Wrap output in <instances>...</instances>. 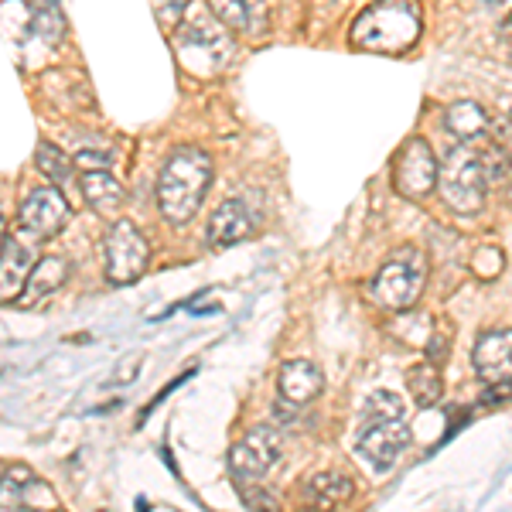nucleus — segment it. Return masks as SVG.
Listing matches in <instances>:
<instances>
[{
	"mask_svg": "<svg viewBox=\"0 0 512 512\" xmlns=\"http://www.w3.org/2000/svg\"><path fill=\"white\" fill-rule=\"evenodd\" d=\"M212 185V158L198 147H181L158 175V209L171 226H185L202 209Z\"/></svg>",
	"mask_w": 512,
	"mask_h": 512,
	"instance_id": "f257e3e1",
	"label": "nucleus"
},
{
	"mask_svg": "<svg viewBox=\"0 0 512 512\" xmlns=\"http://www.w3.org/2000/svg\"><path fill=\"white\" fill-rule=\"evenodd\" d=\"M420 38L417 0H376L352 24V45L366 52H407Z\"/></svg>",
	"mask_w": 512,
	"mask_h": 512,
	"instance_id": "f03ea898",
	"label": "nucleus"
},
{
	"mask_svg": "<svg viewBox=\"0 0 512 512\" xmlns=\"http://www.w3.org/2000/svg\"><path fill=\"white\" fill-rule=\"evenodd\" d=\"M175 52L192 76H216L222 65L233 59V38L216 18L198 11L181 21V28L175 31Z\"/></svg>",
	"mask_w": 512,
	"mask_h": 512,
	"instance_id": "7ed1b4c3",
	"label": "nucleus"
},
{
	"mask_svg": "<svg viewBox=\"0 0 512 512\" xmlns=\"http://www.w3.org/2000/svg\"><path fill=\"white\" fill-rule=\"evenodd\" d=\"M434 188H441V198L454 212H478L485 205L489 185H485L478 154L465 144V140L451 144L448 151H444V161H437Z\"/></svg>",
	"mask_w": 512,
	"mask_h": 512,
	"instance_id": "20e7f679",
	"label": "nucleus"
},
{
	"mask_svg": "<svg viewBox=\"0 0 512 512\" xmlns=\"http://www.w3.org/2000/svg\"><path fill=\"white\" fill-rule=\"evenodd\" d=\"M427 284V263L424 253L417 250H400L396 256L379 267V274L373 280V294L383 308L393 311H407L417 301L420 291Z\"/></svg>",
	"mask_w": 512,
	"mask_h": 512,
	"instance_id": "39448f33",
	"label": "nucleus"
},
{
	"mask_svg": "<svg viewBox=\"0 0 512 512\" xmlns=\"http://www.w3.org/2000/svg\"><path fill=\"white\" fill-rule=\"evenodd\" d=\"M284 458V437H280L277 427L263 424L253 427L246 437H239L229 451V472L239 485H256L267 472H274Z\"/></svg>",
	"mask_w": 512,
	"mask_h": 512,
	"instance_id": "423d86ee",
	"label": "nucleus"
},
{
	"mask_svg": "<svg viewBox=\"0 0 512 512\" xmlns=\"http://www.w3.org/2000/svg\"><path fill=\"white\" fill-rule=\"evenodd\" d=\"M147 260H151V250H147V239L134 222L120 219L117 226H110V233H106V280L110 284H134L144 274Z\"/></svg>",
	"mask_w": 512,
	"mask_h": 512,
	"instance_id": "0eeeda50",
	"label": "nucleus"
},
{
	"mask_svg": "<svg viewBox=\"0 0 512 512\" xmlns=\"http://www.w3.org/2000/svg\"><path fill=\"white\" fill-rule=\"evenodd\" d=\"M407 448H410V427H407V420H403V417L362 420L359 454L376 468V472H390Z\"/></svg>",
	"mask_w": 512,
	"mask_h": 512,
	"instance_id": "6e6552de",
	"label": "nucleus"
},
{
	"mask_svg": "<svg viewBox=\"0 0 512 512\" xmlns=\"http://www.w3.org/2000/svg\"><path fill=\"white\" fill-rule=\"evenodd\" d=\"M434 181H437V158L431 144L414 137L393 164V188L403 198H424L434 192Z\"/></svg>",
	"mask_w": 512,
	"mask_h": 512,
	"instance_id": "1a4fd4ad",
	"label": "nucleus"
},
{
	"mask_svg": "<svg viewBox=\"0 0 512 512\" xmlns=\"http://www.w3.org/2000/svg\"><path fill=\"white\" fill-rule=\"evenodd\" d=\"M69 222V202L59 188H35L21 205V229L35 239H55Z\"/></svg>",
	"mask_w": 512,
	"mask_h": 512,
	"instance_id": "9d476101",
	"label": "nucleus"
},
{
	"mask_svg": "<svg viewBox=\"0 0 512 512\" xmlns=\"http://www.w3.org/2000/svg\"><path fill=\"white\" fill-rule=\"evenodd\" d=\"M277 390H280V403H284V407L301 410L321 396V390H325V376H321V369L315 366V362L291 359V362L280 366Z\"/></svg>",
	"mask_w": 512,
	"mask_h": 512,
	"instance_id": "9b49d317",
	"label": "nucleus"
},
{
	"mask_svg": "<svg viewBox=\"0 0 512 512\" xmlns=\"http://www.w3.org/2000/svg\"><path fill=\"white\" fill-rule=\"evenodd\" d=\"M38 499L45 506H55V495L41 478L24 465H11L0 475V509H28L38 506Z\"/></svg>",
	"mask_w": 512,
	"mask_h": 512,
	"instance_id": "f8f14e48",
	"label": "nucleus"
},
{
	"mask_svg": "<svg viewBox=\"0 0 512 512\" xmlns=\"http://www.w3.org/2000/svg\"><path fill=\"white\" fill-rule=\"evenodd\" d=\"M253 236V212L243 198H226L216 212H212L209 222V243L216 250H226V246H236L243 239Z\"/></svg>",
	"mask_w": 512,
	"mask_h": 512,
	"instance_id": "ddd939ff",
	"label": "nucleus"
},
{
	"mask_svg": "<svg viewBox=\"0 0 512 512\" xmlns=\"http://www.w3.org/2000/svg\"><path fill=\"white\" fill-rule=\"evenodd\" d=\"M31 267H35V246L24 243L21 236L4 239V250H0V304L18 301Z\"/></svg>",
	"mask_w": 512,
	"mask_h": 512,
	"instance_id": "4468645a",
	"label": "nucleus"
},
{
	"mask_svg": "<svg viewBox=\"0 0 512 512\" xmlns=\"http://www.w3.org/2000/svg\"><path fill=\"white\" fill-rule=\"evenodd\" d=\"M65 277H69V263L62 256H41L35 260V267L28 270V280H24L18 304L21 308H35V304L48 301L55 291H62Z\"/></svg>",
	"mask_w": 512,
	"mask_h": 512,
	"instance_id": "2eb2a0df",
	"label": "nucleus"
},
{
	"mask_svg": "<svg viewBox=\"0 0 512 512\" xmlns=\"http://www.w3.org/2000/svg\"><path fill=\"white\" fill-rule=\"evenodd\" d=\"M512 335L509 328H495V332H485L478 338L472 359H475V369L485 383H499V379H509V369H512V349H509Z\"/></svg>",
	"mask_w": 512,
	"mask_h": 512,
	"instance_id": "dca6fc26",
	"label": "nucleus"
},
{
	"mask_svg": "<svg viewBox=\"0 0 512 512\" xmlns=\"http://www.w3.org/2000/svg\"><path fill=\"white\" fill-rule=\"evenodd\" d=\"M209 7L222 28L239 35H260L267 28V0H209Z\"/></svg>",
	"mask_w": 512,
	"mask_h": 512,
	"instance_id": "f3484780",
	"label": "nucleus"
},
{
	"mask_svg": "<svg viewBox=\"0 0 512 512\" xmlns=\"http://www.w3.org/2000/svg\"><path fill=\"white\" fill-rule=\"evenodd\" d=\"M82 195H86V202L93 205L96 212L110 216L123 202V185H120V178L113 175V168L82 171Z\"/></svg>",
	"mask_w": 512,
	"mask_h": 512,
	"instance_id": "a211bd4d",
	"label": "nucleus"
},
{
	"mask_svg": "<svg viewBox=\"0 0 512 512\" xmlns=\"http://www.w3.org/2000/svg\"><path fill=\"white\" fill-rule=\"evenodd\" d=\"M444 120H448V130L458 140H475L485 134V127H489V117H485V110L472 99H458V103H451L448 110H444Z\"/></svg>",
	"mask_w": 512,
	"mask_h": 512,
	"instance_id": "6ab92c4d",
	"label": "nucleus"
},
{
	"mask_svg": "<svg viewBox=\"0 0 512 512\" xmlns=\"http://www.w3.org/2000/svg\"><path fill=\"white\" fill-rule=\"evenodd\" d=\"M35 164H38L41 175L52 181V185L65 188V185L72 181V161L65 158V151H62V147H55L52 140H38Z\"/></svg>",
	"mask_w": 512,
	"mask_h": 512,
	"instance_id": "aec40b11",
	"label": "nucleus"
},
{
	"mask_svg": "<svg viewBox=\"0 0 512 512\" xmlns=\"http://www.w3.org/2000/svg\"><path fill=\"white\" fill-rule=\"evenodd\" d=\"M308 499L315 506H338V502L352 499V482L345 475H318L308 489Z\"/></svg>",
	"mask_w": 512,
	"mask_h": 512,
	"instance_id": "412c9836",
	"label": "nucleus"
},
{
	"mask_svg": "<svg viewBox=\"0 0 512 512\" xmlns=\"http://www.w3.org/2000/svg\"><path fill=\"white\" fill-rule=\"evenodd\" d=\"M410 393L417 396L420 407H434V403L441 400L444 383H441V376L434 373V366H417V369H410Z\"/></svg>",
	"mask_w": 512,
	"mask_h": 512,
	"instance_id": "4be33fe9",
	"label": "nucleus"
},
{
	"mask_svg": "<svg viewBox=\"0 0 512 512\" xmlns=\"http://www.w3.org/2000/svg\"><path fill=\"white\" fill-rule=\"evenodd\" d=\"M407 414V407H403V400L390 390H379L366 400V410H362V420H383V417H403Z\"/></svg>",
	"mask_w": 512,
	"mask_h": 512,
	"instance_id": "5701e85b",
	"label": "nucleus"
},
{
	"mask_svg": "<svg viewBox=\"0 0 512 512\" xmlns=\"http://www.w3.org/2000/svg\"><path fill=\"white\" fill-rule=\"evenodd\" d=\"M478 164H482L485 185H495V181H506L509 168H506V147H489V151L478 154Z\"/></svg>",
	"mask_w": 512,
	"mask_h": 512,
	"instance_id": "b1692460",
	"label": "nucleus"
},
{
	"mask_svg": "<svg viewBox=\"0 0 512 512\" xmlns=\"http://www.w3.org/2000/svg\"><path fill=\"white\" fill-rule=\"evenodd\" d=\"M151 7H154V14H158V21L164 24V28H175V24L181 21V14H185V7H188V0H151Z\"/></svg>",
	"mask_w": 512,
	"mask_h": 512,
	"instance_id": "393cba45",
	"label": "nucleus"
},
{
	"mask_svg": "<svg viewBox=\"0 0 512 512\" xmlns=\"http://www.w3.org/2000/svg\"><path fill=\"white\" fill-rule=\"evenodd\" d=\"M72 168H79V171L113 168V154H106V151H79L76 161H72Z\"/></svg>",
	"mask_w": 512,
	"mask_h": 512,
	"instance_id": "a878e982",
	"label": "nucleus"
},
{
	"mask_svg": "<svg viewBox=\"0 0 512 512\" xmlns=\"http://www.w3.org/2000/svg\"><path fill=\"white\" fill-rule=\"evenodd\" d=\"M489 4H506V0H489Z\"/></svg>",
	"mask_w": 512,
	"mask_h": 512,
	"instance_id": "bb28decb",
	"label": "nucleus"
},
{
	"mask_svg": "<svg viewBox=\"0 0 512 512\" xmlns=\"http://www.w3.org/2000/svg\"><path fill=\"white\" fill-rule=\"evenodd\" d=\"M0 250H4V233H0Z\"/></svg>",
	"mask_w": 512,
	"mask_h": 512,
	"instance_id": "cd10ccee",
	"label": "nucleus"
},
{
	"mask_svg": "<svg viewBox=\"0 0 512 512\" xmlns=\"http://www.w3.org/2000/svg\"><path fill=\"white\" fill-rule=\"evenodd\" d=\"M0 475H4V465H0Z\"/></svg>",
	"mask_w": 512,
	"mask_h": 512,
	"instance_id": "c85d7f7f",
	"label": "nucleus"
}]
</instances>
